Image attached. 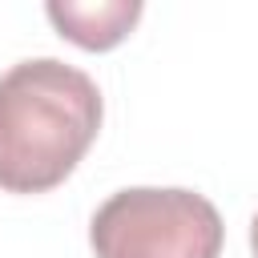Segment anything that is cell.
<instances>
[{
  "label": "cell",
  "mask_w": 258,
  "mask_h": 258,
  "mask_svg": "<svg viewBox=\"0 0 258 258\" xmlns=\"http://www.w3.org/2000/svg\"><path fill=\"white\" fill-rule=\"evenodd\" d=\"M101 89L89 73L32 56L0 77V189L44 194L89 153L101 129Z\"/></svg>",
  "instance_id": "obj_1"
},
{
  "label": "cell",
  "mask_w": 258,
  "mask_h": 258,
  "mask_svg": "<svg viewBox=\"0 0 258 258\" xmlns=\"http://www.w3.org/2000/svg\"><path fill=\"white\" fill-rule=\"evenodd\" d=\"M97 258H218L226 242L210 198L177 185L117 189L89 222Z\"/></svg>",
  "instance_id": "obj_2"
},
{
  "label": "cell",
  "mask_w": 258,
  "mask_h": 258,
  "mask_svg": "<svg viewBox=\"0 0 258 258\" xmlns=\"http://www.w3.org/2000/svg\"><path fill=\"white\" fill-rule=\"evenodd\" d=\"M48 20L81 48H113L129 36V28L141 16V0H48Z\"/></svg>",
  "instance_id": "obj_3"
},
{
  "label": "cell",
  "mask_w": 258,
  "mask_h": 258,
  "mask_svg": "<svg viewBox=\"0 0 258 258\" xmlns=\"http://www.w3.org/2000/svg\"><path fill=\"white\" fill-rule=\"evenodd\" d=\"M250 250H254V258H258V214H254V222H250Z\"/></svg>",
  "instance_id": "obj_4"
}]
</instances>
